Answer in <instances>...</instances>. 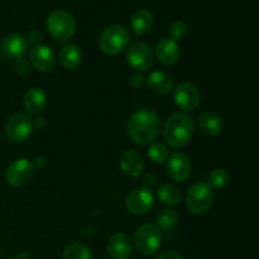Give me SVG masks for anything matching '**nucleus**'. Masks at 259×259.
Listing matches in <instances>:
<instances>
[{"label":"nucleus","mask_w":259,"mask_h":259,"mask_svg":"<svg viewBox=\"0 0 259 259\" xmlns=\"http://www.w3.org/2000/svg\"><path fill=\"white\" fill-rule=\"evenodd\" d=\"M60 62L67 70H73L77 67L82 60V52H81L80 47L76 45H66L60 51Z\"/></svg>","instance_id":"nucleus-21"},{"label":"nucleus","mask_w":259,"mask_h":259,"mask_svg":"<svg viewBox=\"0 0 259 259\" xmlns=\"http://www.w3.org/2000/svg\"><path fill=\"white\" fill-rule=\"evenodd\" d=\"M34 164L28 158H19L13 162L7 169L5 179L13 187H20L27 184L33 175Z\"/></svg>","instance_id":"nucleus-11"},{"label":"nucleus","mask_w":259,"mask_h":259,"mask_svg":"<svg viewBox=\"0 0 259 259\" xmlns=\"http://www.w3.org/2000/svg\"><path fill=\"white\" fill-rule=\"evenodd\" d=\"M3 52L9 60L17 61L24 58L28 52V40L19 33H10L3 39Z\"/></svg>","instance_id":"nucleus-14"},{"label":"nucleus","mask_w":259,"mask_h":259,"mask_svg":"<svg viewBox=\"0 0 259 259\" xmlns=\"http://www.w3.org/2000/svg\"><path fill=\"white\" fill-rule=\"evenodd\" d=\"M214 201L212 189L205 182H197L189 189L186 194V206L195 215L206 214Z\"/></svg>","instance_id":"nucleus-5"},{"label":"nucleus","mask_w":259,"mask_h":259,"mask_svg":"<svg viewBox=\"0 0 259 259\" xmlns=\"http://www.w3.org/2000/svg\"><path fill=\"white\" fill-rule=\"evenodd\" d=\"M154 55L152 48L144 42H136L129 47L126 53V61L138 72L148 71L153 65Z\"/></svg>","instance_id":"nucleus-9"},{"label":"nucleus","mask_w":259,"mask_h":259,"mask_svg":"<svg viewBox=\"0 0 259 259\" xmlns=\"http://www.w3.org/2000/svg\"><path fill=\"white\" fill-rule=\"evenodd\" d=\"M30 65L39 72H50L56 65V56L48 46L37 45L29 52Z\"/></svg>","instance_id":"nucleus-13"},{"label":"nucleus","mask_w":259,"mask_h":259,"mask_svg":"<svg viewBox=\"0 0 259 259\" xmlns=\"http://www.w3.org/2000/svg\"><path fill=\"white\" fill-rule=\"evenodd\" d=\"M157 259H184L179 253L172 252V250H168V252H163L162 254H159Z\"/></svg>","instance_id":"nucleus-32"},{"label":"nucleus","mask_w":259,"mask_h":259,"mask_svg":"<svg viewBox=\"0 0 259 259\" xmlns=\"http://www.w3.org/2000/svg\"><path fill=\"white\" fill-rule=\"evenodd\" d=\"M14 70L18 75H28L30 72V65L25 58H20V60L15 61L14 65Z\"/></svg>","instance_id":"nucleus-29"},{"label":"nucleus","mask_w":259,"mask_h":259,"mask_svg":"<svg viewBox=\"0 0 259 259\" xmlns=\"http://www.w3.org/2000/svg\"><path fill=\"white\" fill-rule=\"evenodd\" d=\"M144 81H146V78H144V76L142 75L141 72H138V71H136V72H133L131 75V77H129V82H131V85L133 86L134 89H139L143 86Z\"/></svg>","instance_id":"nucleus-30"},{"label":"nucleus","mask_w":259,"mask_h":259,"mask_svg":"<svg viewBox=\"0 0 259 259\" xmlns=\"http://www.w3.org/2000/svg\"><path fill=\"white\" fill-rule=\"evenodd\" d=\"M154 204H156V196L149 187L134 189L125 200L126 209L133 215L148 214L154 207Z\"/></svg>","instance_id":"nucleus-7"},{"label":"nucleus","mask_w":259,"mask_h":259,"mask_svg":"<svg viewBox=\"0 0 259 259\" xmlns=\"http://www.w3.org/2000/svg\"><path fill=\"white\" fill-rule=\"evenodd\" d=\"M148 85L153 93L158 94V95H166L172 90L174 82L167 73L162 72V71H153L148 76Z\"/></svg>","instance_id":"nucleus-22"},{"label":"nucleus","mask_w":259,"mask_h":259,"mask_svg":"<svg viewBox=\"0 0 259 259\" xmlns=\"http://www.w3.org/2000/svg\"><path fill=\"white\" fill-rule=\"evenodd\" d=\"M162 235L153 224H144L134 234V244L143 255H153L161 247Z\"/></svg>","instance_id":"nucleus-6"},{"label":"nucleus","mask_w":259,"mask_h":259,"mask_svg":"<svg viewBox=\"0 0 259 259\" xmlns=\"http://www.w3.org/2000/svg\"><path fill=\"white\" fill-rule=\"evenodd\" d=\"M10 259H13V258H10Z\"/></svg>","instance_id":"nucleus-36"},{"label":"nucleus","mask_w":259,"mask_h":259,"mask_svg":"<svg viewBox=\"0 0 259 259\" xmlns=\"http://www.w3.org/2000/svg\"><path fill=\"white\" fill-rule=\"evenodd\" d=\"M120 167L125 175L131 177H138L144 169L143 157L139 152L131 149L126 151L120 158Z\"/></svg>","instance_id":"nucleus-17"},{"label":"nucleus","mask_w":259,"mask_h":259,"mask_svg":"<svg viewBox=\"0 0 259 259\" xmlns=\"http://www.w3.org/2000/svg\"><path fill=\"white\" fill-rule=\"evenodd\" d=\"M32 119L25 114H14L4 124V133L13 143H22L27 141L32 133Z\"/></svg>","instance_id":"nucleus-8"},{"label":"nucleus","mask_w":259,"mask_h":259,"mask_svg":"<svg viewBox=\"0 0 259 259\" xmlns=\"http://www.w3.org/2000/svg\"><path fill=\"white\" fill-rule=\"evenodd\" d=\"M158 197L162 204L176 206L181 202V191L172 184H163L158 187Z\"/></svg>","instance_id":"nucleus-23"},{"label":"nucleus","mask_w":259,"mask_h":259,"mask_svg":"<svg viewBox=\"0 0 259 259\" xmlns=\"http://www.w3.org/2000/svg\"><path fill=\"white\" fill-rule=\"evenodd\" d=\"M156 57L159 63L164 66H171L176 63L180 58V47L177 42L171 38H163L156 46Z\"/></svg>","instance_id":"nucleus-16"},{"label":"nucleus","mask_w":259,"mask_h":259,"mask_svg":"<svg viewBox=\"0 0 259 259\" xmlns=\"http://www.w3.org/2000/svg\"><path fill=\"white\" fill-rule=\"evenodd\" d=\"M154 181H156V177H154L153 174H148L146 175V177H144V184L153 185Z\"/></svg>","instance_id":"nucleus-34"},{"label":"nucleus","mask_w":259,"mask_h":259,"mask_svg":"<svg viewBox=\"0 0 259 259\" xmlns=\"http://www.w3.org/2000/svg\"><path fill=\"white\" fill-rule=\"evenodd\" d=\"M148 157L153 163H162L168 157V149H167L164 144L154 143L149 147Z\"/></svg>","instance_id":"nucleus-27"},{"label":"nucleus","mask_w":259,"mask_h":259,"mask_svg":"<svg viewBox=\"0 0 259 259\" xmlns=\"http://www.w3.org/2000/svg\"><path fill=\"white\" fill-rule=\"evenodd\" d=\"M46 25L50 34L61 42L71 39L76 33L75 19L65 10H55L51 13L46 20Z\"/></svg>","instance_id":"nucleus-3"},{"label":"nucleus","mask_w":259,"mask_h":259,"mask_svg":"<svg viewBox=\"0 0 259 259\" xmlns=\"http://www.w3.org/2000/svg\"><path fill=\"white\" fill-rule=\"evenodd\" d=\"M187 34V27L184 22L181 20H177V22H174L169 27V37H171L172 40H181L186 37Z\"/></svg>","instance_id":"nucleus-28"},{"label":"nucleus","mask_w":259,"mask_h":259,"mask_svg":"<svg viewBox=\"0 0 259 259\" xmlns=\"http://www.w3.org/2000/svg\"><path fill=\"white\" fill-rule=\"evenodd\" d=\"M0 60H2V52H0Z\"/></svg>","instance_id":"nucleus-35"},{"label":"nucleus","mask_w":259,"mask_h":259,"mask_svg":"<svg viewBox=\"0 0 259 259\" xmlns=\"http://www.w3.org/2000/svg\"><path fill=\"white\" fill-rule=\"evenodd\" d=\"M175 104L177 108L184 111H194L200 105L201 94L192 82L185 81L177 85L174 95Z\"/></svg>","instance_id":"nucleus-10"},{"label":"nucleus","mask_w":259,"mask_h":259,"mask_svg":"<svg viewBox=\"0 0 259 259\" xmlns=\"http://www.w3.org/2000/svg\"><path fill=\"white\" fill-rule=\"evenodd\" d=\"M46 125V119L42 116H37L32 120V126L35 129H42Z\"/></svg>","instance_id":"nucleus-33"},{"label":"nucleus","mask_w":259,"mask_h":259,"mask_svg":"<svg viewBox=\"0 0 259 259\" xmlns=\"http://www.w3.org/2000/svg\"><path fill=\"white\" fill-rule=\"evenodd\" d=\"M177 222H179V215L175 210L166 209L162 210L157 217V224L162 230H171L176 227Z\"/></svg>","instance_id":"nucleus-25"},{"label":"nucleus","mask_w":259,"mask_h":259,"mask_svg":"<svg viewBox=\"0 0 259 259\" xmlns=\"http://www.w3.org/2000/svg\"><path fill=\"white\" fill-rule=\"evenodd\" d=\"M199 128L205 136L207 137H217L222 134L224 129V123L223 119L215 113H204L199 116Z\"/></svg>","instance_id":"nucleus-18"},{"label":"nucleus","mask_w":259,"mask_h":259,"mask_svg":"<svg viewBox=\"0 0 259 259\" xmlns=\"http://www.w3.org/2000/svg\"><path fill=\"white\" fill-rule=\"evenodd\" d=\"M126 129L132 141L138 144H148L158 137L161 123L154 111L141 109L129 118Z\"/></svg>","instance_id":"nucleus-1"},{"label":"nucleus","mask_w":259,"mask_h":259,"mask_svg":"<svg viewBox=\"0 0 259 259\" xmlns=\"http://www.w3.org/2000/svg\"><path fill=\"white\" fill-rule=\"evenodd\" d=\"M154 18L152 12L147 9H139L133 14L131 19V29L134 34L143 35L149 32L153 25Z\"/></svg>","instance_id":"nucleus-20"},{"label":"nucleus","mask_w":259,"mask_h":259,"mask_svg":"<svg viewBox=\"0 0 259 259\" xmlns=\"http://www.w3.org/2000/svg\"><path fill=\"white\" fill-rule=\"evenodd\" d=\"M229 181V175L224 168H217L209 175V186L214 189H223Z\"/></svg>","instance_id":"nucleus-26"},{"label":"nucleus","mask_w":259,"mask_h":259,"mask_svg":"<svg viewBox=\"0 0 259 259\" xmlns=\"http://www.w3.org/2000/svg\"><path fill=\"white\" fill-rule=\"evenodd\" d=\"M166 169L168 176L176 182H185L191 174V164L189 158L181 152H175L168 157Z\"/></svg>","instance_id":"nucleus-12"},{"label":"nucleus","mask_w":259,"mask_h":259,"mask_svg":"<svg viewBox=\"0 0 259 259\" xmlns=\"http://www.w3.org/2000/svg\"><path fill=\"white\" fill-rule=\"evenodd\" d=\"M28 40H29L30 43H33L34 46L39 45L40 40H42V34H40L39 30H37V29L30 30L29 34H28Z\"/></svg>","instance_id":"nucleus-31"},{"label":"nucleus","mask_w":259,"mask_h":259,"mask_svg":"<svg viewBox=\"0 0 259 259\" xmlns=\"http://www.w3.org/2000/svg\"><path fill=\"white\" fill-rule=\"evenodd\" d=\"M194 119L184 113H176L169 116L164 123V141L174 148H180L189 143L194 136Z\"/></svg>","instance_id":"nucleus-2"},{"label":"nucleus","mask_w":259,"mask_h":259,"mask_svg":"<svg viewBox=\"0 0 259 259\" xmlns=\"http://www.w3.org/2000/svg\"><path fill=\"white\" fill-rule=\"evenodd\" d=\"M106 250L114 259H128L133 252V244L128 235L124 233H118L108 240Z\"/></svg>","instance_id":"nucleus-15"},{"label":"nucleus","mask_w":259,"mask_h":259,"mask_svg":"<svg viewBox=\"0 0 259 259\" xmlns=\"http://www.w3.org/2000/svg\"><path fill=\"white\" fill-rule=\"evenodd\" d=\"M129 40H131V34L128 29L120 24H113L101 33L99 46L104 53L114 56L125 50Z\"/></svg>","instance_id":"nucleus-4"},{"label":"nucleus","mask_w":259,"mask_h":259,"mask_svg":"<svg viewBox=\"0 0 259 259\" xmlns=\"http://www.w3.org/2000/svg\"><path fill=\"white\" fill-rule=\"evenodd\" d=\"M46 104H47L46 94L43 93L40 89L37 88L29 89V90L24 94V98H23V105H24V109L30 114L40 113V111L46 108Z\"/></svg>","instance_id":"nucleus-19"},{"label":"nucleus","mask_w":259,"mask_h":259,"mask_svg":"<svg viewBox=\"0 0 259 259\" xmlns=\"http://www.w3.org/2000/svg\"><path fill=\"white\" fill-rule=\"evenodd\" d=\"M62 259H93V254L86 245L73 243L66 248Z\"/></svg>","instance_id":"nucleus-24"}]
</instances>
